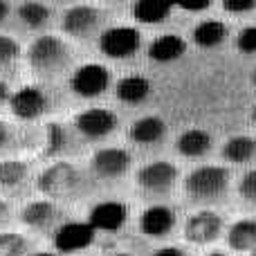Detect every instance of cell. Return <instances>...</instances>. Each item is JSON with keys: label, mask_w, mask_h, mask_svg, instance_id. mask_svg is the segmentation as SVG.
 <instances>
[{"label": "cell", "mask_w": 256, "mask_h": 256, "mask_svg": "<svg viewBox=\"0 0 256 256\" xmlns=\"http://www.w3.org/2000/svg\"><path fill=\"white\" fill-rule=\"evenodd\" d=\"M27 58H30V66L36 72H40V74H54V72H58L68 63L70 50H68V45L58 36L45 34V36H38L30 45Z\"/></svg>", "instance_id": "cell-1"}, {"label": "cell", "mask_w": 256, "mask_h": 256, "mask_svg": "<svg viewBox=\"0 0 256 256\" xmlns=\"http://www.w3.org/2000/svg\"><path fill=\"white\" fill-rule=\"evenodd\" d=\"M230 184V171L225 166H216V164H204L198 166L196 171H191L184 180L186 194H191L194 198H216Z\"/></svg>", "instance_id": "cell-2"}, {"label": "cell", "mask_w": 256, "mask_h": 256, "mask_svg": "<svg viewBox=\"0 0 256 256\" xmlns=\"http://www.w3.org/2000/svg\"><path fill=\"white\" fill-rule=\"evenodd\" d=\"M79 186V173L70 162H54L38 176V189L48 198H66Z\"/></svg>", "instance_id": "cell-3"}, {"label": "cell", "mask_w": 256, "mask_h": 256, "mask_svg": "<svg viewBox=\"0 0 256 256\" xmlns=\"http://www.w3.org/2000/svg\"><path fill=\"white\" fill-rule=\"evenodd\" d=\"M142 45V34L135 27L120 25L110 27L99 36V50L110 58H128L140 50Z\"/></svg>", "instance_id": "cell-4"}, {"label": "cell", "mask_w": 256, "mask_h": 256, "mask_svg": "<svg viewBox=\"0 0 256 256\" xmlns=\"http://www.w3.org/2000/svg\"><path fill=\"white\" fill-rule=\"evenodd\" d=\"M108 86H110V72L99 63H86V66L76 68L70 79V88L74 90V94L86 99L104 94Z\"/></svg>", "instance_id": "cell-5"}, {"label": "cell", "mask_w": 256, "mask_h": 256, "mask_svg": "<svg viewBox=\"0 0 256 256\" xmlns=\"http://www.w3.org/2000/svg\"><path fill=\"white\" fill-rule=\"evenodd\" d=\"M176 180H178V168L171 162H164V160L146 164L137 173V184L144 191H150V194H164V191H168L176 184Z\"/></svg>", "instance_id": "cell-6"}, {"label": "cell", "mask_w": 256, "mask_h": 256, "mask_svg": "<svg viewBox=\"0 0 256 256\" xmlns=\"http://www.w3.org/2000/svg\"><path fill=\"white\" fill-rule=\"evenodd\" d=\"M74 126L81 135L90 137V140H99V137H106L115 130L117 115L108 108H88V110L76 115Z\"/></svg>", "instance_id": "cell-7"}, {"label": "cell", "mask_w": 256, "mask_h": 256, "mask_svg": "<svg viewBox=\"0 0 256 256\" xmlns=\"http://www.w3.org/2000/svg\"><path fill=\"white\" fill-rule=\"evenodd\" d=\"M9 106L18 120H36L48 108V97L36 86H22L9 97Z\"/></svg>", "instance_id": "cell-8"}, {"label": "cell", "mask_w": 256, "mask_h": 256, "mask_svg": "<svg viewBox=\"0 0 256 256\" xmlns=\"http://www.w3.org/2000/svg\"><path fill=\"white\" fill-rule=\"evenodd\" d=\"M99 20H102V12L92 4H74L66 12L63 16V32L74 38H86L97 30Z\"/></svg>", "instance_id": "cell-9"}, {"label": "cell", "mask_w": 256, "mask_h": 256, "mask_svg": "<svg viewBox=\"0 0 256 256\" xmlns=\"http://www.w3.org/2000/svg\"><path fill=\"white\" fill-rule=\"evenodd\" d=\"M94 240V230L88 222H66L54 234V248L63 254L86 250Z\"/></svg>", "instance_id": "cell-10"}, {"label": "cell", "mask_w": 256, "mask_h": 256, "mask_svg": "<svg viewBox=\"0 0 256 256\" xmlns=\"http://www.w3.org/2000/svg\"><path fill=\"white\" fill-rule=\"evenodd\" d=\"M220 230H222V220L218 214L198 212L186 220L184 236H186V240H191L196 245H207L220 236Z\"/></svg>", "instance_id": "cell-11"}, {"label": "cell", "mask_w": 256, "mask_h": 256, "mask_svg": "<svg viewBox=\"0 0 256 256\" xmlns=\"http://www.w3.org/2000/svg\"><path fill=\"white\" fill-rule=\"evenodd\" d=\"M90 166L99 178H120L130 166V155L124 148H102L92 155Z\"/></svg>", "instance_id": "cell-12"}, {"label": "cell", "mask_w": 256, "mask_h": 256, "mask_svg": "<svg viewBox=\"0 0 256 256\" xmlns=\"http://www.w3.org/2000/svg\"><path fill=\"white\" fill-rule=\"evenodd\" d=\"M128 218V209L124 202H117V200H108V202H99L92 207L90 212V222L88 225L92 227L94 232H112L120 230L122 225L126 222Z\"/></svg>", "instance_id": "cell-13"}, {"label": "cell", "mask_w": 256, "mask_h": 256, "mask_svg": "<svg viewBox=\"0 0 256 256\" xmlns=\"http://www.w3.org/2000/svg\"><path fill=\"white\" fill-rule=\"evenodd\" d=\"M173 225H176V212L164 207V204H153V207L146 209L140 218L142 232H144L146 236H150V238H162V236H166L168 232L173 230Z\"/></svg>", "instance_id": "cell-14"}, {"label": "cell", "mask_w": 256, "mask_h": 256, "mask_svg": "<svg viewBox=\"0 0 256 256\" xmlns=\"http://www.w3.org/2000/svg\"><path fill=\"white\" fill-rule=\"evenodd\" d=\"M186 50V40L178 34H160L155 40L148 45V56L158 63H168L178 61Z\"/></svg>", "instance_id": "cell-15"}, {"label": "cell", "mask_w": 256, "mask_h": 256, "mask_svg": "<svg viewBox=\"0 0 256 256\" xmlns=\"http://www.w3.org/2000/svg\"><path fill=\"white\" fill-rule=\"evenodd\" d=\"M166 132V124H164L160 117L148 115V117H142V120L132 122V126L128 128V137H130L135 144H155L160 142Z\"/></svg>", "instance_id": "cell-16"}, {"label": "cell", "mask_w": 256, "mask_h": 256, "mask_svg": "<svg viewBox=\"0 0 256 256\" xmlns=\"http://www.w3.org/2000/svg\"><path fill=\"white\" fill-rule=\"evenodd\" d=\"M173 4L166 0H137L130 7V14L137 22H144V25H158L164 18L171 14Z\"/></svg>", "instance_id": "cell-17"}, {"label": "cell", "mask_w": 256, "mask_h": 256, "mask_svg": "<svg viewBox=\"0 0 256 256\" xmlns=\"http://www.w3.org/2000/svg\"><path fill=\"white\" fill-rule=\"evenodd\" d=\"M212 148V135L200 128H189L178 137V150L184 158H200Z\"/></svg>", "instance_id": "cell-18"}, {"label": "cell", "mask_w": 256, "mask_h": 256, "mask_svg": "<svg viewBox=\"0 0 256 256\" xmlns=\"http://www.w3.org/2000/svg\"><path fill=\"white\" fill-rule=\"evenodd\" d=\"M227 243L232 250H238V252L256 250V220H250V218L236 220L227 232Z\"/></svg>", "instance_id": "cell-19"}, {"label": "cell", "mask_w": 256, "mask_h": 256, "mask_svg": "<svg viewBox=\"0 0 256 256\" xmlns=\"http://www.w3.org/2000/svg\"><path fill=\"white\" fill-rule=\"evenodd\" d=\"M194 43L198 48H216L222 40L227 38V25L220 20H200L198 25L194 27Z\"/></svg>", "instance_id": "cell-20"}, {"label": "cell", "mask_w": 256, "mask_h": 256, "mask_svg": "<svg viewBox=\"0 0 256 256\" xmlns=\"http://www.w3.org/2000/svg\"><path fill=\"white\" fill-rule=\"evenodd\" d=\"M117 97L122 99L124 104H142L150 92V84L146 76L140 74H130L124 76V79L117 84Z\"/></svg>", "instance_id": "cell-21"}, {"label": "cell", "mask_w": 256, "mask_h": 256, "mask_svg": "<svg viewBox=\"0 0 256 256\" xmlns=\"http://www.w3.org/2000/svg\"><path fill=\"white\" fill-rule=\"evenodd\" d=\"M254 155H256V140L250 135H236L232 140H227L225 146H222V158L236 164L250 162Z\"/></svg>", "instance_id": "cell-22"}, {"label": "cell", "mask_w": 256, "mask_h": 256, "mask_svg": "<svg viewBox=\"0 0 256 256\" xmlns=\"http://www.w3.org/2000/svg\"><path fill=\"white\" fill-rule=\"evenodd\" d=\"M22 222L30 227H45L56 218V207L52 200H36L22 209Z\"/></svg>", "instance_id": "cell-23"}, {"label": "cell", "mask_w": 256, "mask_h": 256, "mask_svg": "<svg viewBox=\"0 0 256 256\" xmlns=\"http://www.w3.org/2000/svg\"><path fill=\"white\" fill-rule=\"evenodd\" d=\"M18 16L27 27H43L50 20V7H45L43 2H22L18 7Z\"/></svg>", "instance_id": "cell-24"}, {"label": "cell", "mask_w": 256, "mask_h": 256, "mask_svg": "<svg viewBox=\"0 0 256 256\" xmlns=\"http://www.w3.org/2000/svg\"><path fill=\"white\" fill-rule=\"evenodd\" d=\"M25 173H27V166L22 162H18V160H4V162H0V184H4V186L18 184L25 178Z\"/></svg>", "instance_id": "cell-25"}, {"label": "cell", "mask_w": 256, "mask_h": 256, "mask_svg": "<svg viewBox=\"0 0 256 256\" xmlns=\"http://www.w3.org/2000/svg\"><path fill=\"white\" fill-rule=\"evenodd\" d=\"M27 252V240L20 234H0V256H25Z\"/></svg>", "instance_id": "cell-26"}, {"label": "cell", "mask_w": 256, "mask_h": 256, "mask_svg": "<svg viewBox=\"0 0 256 256\" xmlns=\"http://www.w3.org/2000/svg\"><path fill=\"white\" fill-rule=\"evenodd\" d=\"M20 54V45L12 38V36H0V68L14 63Z\"/></svg>", "instance_id": "cell-27"}, {"label": "cell", "mask_w": 256, "mask_h": 256, "mask_svg": "<svg viewBox=\"0 0 256 256\" xmlns=\"http://www.w3.org/2000/svg\"><path fill=\"white\" fill-rule=\"evenodd\" d=\"M238 194L243 200L256 204V168L254 171H248L238 182Z\"/></svg>", "instance_id": "cell-28"}, {"label": "cell", "mask_w": 256, "mask_h": 256, "mask_svg": "<svg viewBox=\"0 0 256 256\" xmlns=\"http://www.w3.org/2000/svg\"><path fill=\"white\" fill-rule=\"evenodd\" d=\"M236 48L243 54H256V27H245L236 36Z\"/></svg>", "instance_id": "cell-29"}, {"label": "cell", "mask_w": 256, "mask_h": 256, "mask_svg": "<svg viewBox=\"0 0 256 256\" xmlns=\"http://www.w3.org/2000/svg\"><path fill=\"white\" fill-rule=\"evenodd\" d=\"M66 146V132L58 124H50L48 128V153L54 155Z\"/></svg>", "instance_id": "cell-30"}, {"label": "cell", "mask_w": 256, "mask_h": 256, "mask_svg": "<svg viewBox=\"0 0 256 256\" xmlns=\"http://www.w3.org/2000/svg\"><path fill=\"white\" fill-rule=\"evenodd\" d=\"M256 7V0H222V9L230 14H245Z\"/></svg>", "instance_id": "cell-31"}, {"label": "cell", "mask_w": 256, "mask_h": 256, "mask_svg": "<svg viewBox=\"0 0 256 256\" xmlns=\"http://www.w3.org/2000/svg\"><path fill=\"white\" fill-rule=\"evenodd\" d=\"M180 7L184 9V12H202V9L212 7V2H209V0H202V2H180Z\"/></svg>", "instance_id": "cell-32"}, {"label": "cell", "mask_w": 256, "mask_h": 256, "mask_svg": "<svg viewBox=\"0 0 256 256\" xmlns=\"http://www.w3.org/2000/svg\"><path fill=\"white\" fill-rule=\"evenodd\" d=\"M153 256H184V254H182L178 248H162V250H158Z\"/></svg>", "instance_id": "cell-33"}, {"label": "cell", "mask_w": 256, "mask_h": 256, "mask_svg": "<svg viewBox=\"0 0 256 256\" xmlns=\"http://www.w3.org/2000/svg\"><path fill=\"white\" fill-rule=\"evenodd\" d=\"M7 99H9V88H7V84H2V81H0V106H2Z\"/></svg>", "instance_id": "cell-34"}, {"label": "cell", "mask_w": 256, "mask_h": 256, "mask_svg": "<svg viewBox=\"0 0 256 256\" xmlns=\"http://www.w3.org/2000/svg\"><path fill=\"white\" fill-rule=\"evenodd\" d=\"M7 140H9V128H7V124L0 122V146H2Z\"/></svg>", "instance_id": "cell-35"}, {"label": "cell", "mask_w": 256, "mask_h": 256, "mask_svg": "<svg viewBox=\"0 0 256 256\" xmlns=\"http://www.w3.org/2000/svg\"><path fill=\"white\" fill-rule=\"evenodd\" d=\"M7 14H9V4L4 2V0H0V22L7 18Z\"/></svg>", "instance_id": "cell-36"}, {"label": "cell", "mask_w": 256, "mask_h": 256, "mask_svg": "<svg viewBox=\"0 0 256 256\" xmlns=\"http://www.w3.org/2000/svg\"><path fill=\"white\" fill-rule=\"evenodd\" d=\"M7 214H9L7 204H4V202H2V200H0V220H4V218H7Z\"/></svg>", "instance_id": "cell-37"}, {"label": "cell", "mask_w": 256, "mask_h": 256, "mask_svg": "<svg viewBox=\"0 0 256 256\" xmlns=\"http://www.w3.org/2000/svg\"><path fill=\"white\" fill-rule=\"evenodd\" d=\"M34 256H54V254H50V252H38V254H34Z\"/></svg>", "instance_id": "cell-38"}, {"label": "cell", "mask_w": 256, "mask_h": 256, "mask_svg": "<svg viewBox=\"0 0 256 256\" xmlns=\"http://www.w3.org/2000/svg\"><path fill=\"white\" fill-rule=\"evenodd\" d=\"M207 256H227V254H222V252H212V254H207Z\"/></svg>", "instance_id": "cell-39"}, {"label": "cell", "mask_w": 256, "mask_h": 256, "mask_svg": "<svg viewBox=\"0 0 256 256\" xmlns=\"http://www.w3.org/2000/svg\"><path fill=\"white\" fill-rule=\"evenodd\" d=\"M252 122L256 124V106H254V110H252Z\"/></svg>", "instance_id": "cell-40"}, {"label": "cell", "mask_w": 256, "mask_h": 256, "mask_svg": "<svg viewBox=\"0 0 256 256\" xmlns=\"http://www.w3.org/2000/svg\"><path fill=\"white\" fill-rule=\"evenodd\" d=\"M252 81H254V86H256V70H254V74H252Z\"/></svg>", "instance_id": "cell-41"}, {"label": "cell", "mask_w": 256, "mask_h": 256, "mask_svg": "<svg viewBox=\"0 0 256 256\" xmlns=\"http://www.w3.org/2000/svg\"><path fill=\"white\" fill-rule=\"evenodd\" d=\"M252 256H256V250H254V252H252Z\"/></svg>", "instance_id": "cell-42"}]
</instances>
